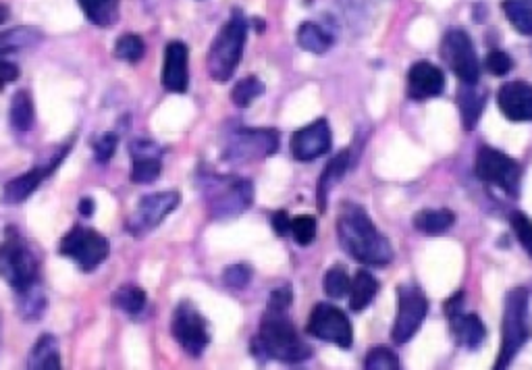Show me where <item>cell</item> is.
I'll return each mask as SVG.
<instances>
[{
    "instance_id": "cell-9",
    "label": "cell",
    "mask_w": 532,
    "mask_h": 370,
    "mask_svg": "<svg viewBox=\"0 0 532 370\" xmlns=\"http://www.w3.org/2000/svg\"><path fill=\"white\" fill-rule=\"evenodd\" d=\"M429 312V298L416 283H402L397 287V316L391 337L395 343L410 341L422 327Z\"/></svg>"
},
{
    "instance_id": "cell-24",
    "label": "cell",
    "mask_w": 532,
    "mask_h": 370,
    "mask_svg": "<svg viewBox=\"0 0 532 370\" xmlns=\"http://www.w3.org/2000/svg\"><path fill=\"white\" fill-rule=\"evenodd\" d=\"M487 104V94L483 90H478L476 84H462L458 92V107L462 113V123L470 131L478 119L483 115V109Z\"/></svg>"
},
{
    "instance_id": "cell-16",
    "label": "cell",
    "mask_w": 532,
    "mask_h": 370,
    "mask_svg": "<svg viewBox=\"0 0 532 370\" xmlns=\"http://www.w3.org/2000/svg\"><path fill=\"white\" fill-rule=\"evenodd\" d=\"M333 138L331 127L327 119H316L306 127H300L294 136H291V156L300 163H310L316 158L325 156L331 150Z\"/></svg>"
},
{
    "instance_id": "cell-40",
    "label": "cell",
    "mask_w": 532,
    "mask_h": 370,
    "mask_svg": "<svg viewBox=\"0 0 532 370\" xmlns=\"http://www.w3.org/2000/svg\"><path fill=\"white\" fill-rule=\"evenodd\" d=\"M485 67L491 75L495 77H503V75H508L514 67V61L510 55H505L503 50H491L487 59H485Z\"/></svg>"
},
{
    "instance_id": "cell-32",
    "label": "cell",
    "mask_w": 532,
    "mask_h": 370,
    "mask_svg": "<svg viewBox=\"0 0 532 370\" xmlns=\"http://www.w3.org/2000/svg\"><path fill=\"white\" fill-rule=\"evenodd\" d=\"M501 7L518 34H532V0H503Z\"/></svg>"
},
{
    "instance_id": "cell-34",
    "label": "cell",
    "mask_w": 532,
    "mask_h": 370,
    "mask_svg": "<svg viewBox=\"0 0 532 370\" xmlns=\"http://www.w3.org/2000/svg\"><path fill=\"white\" fill-rule=\"evenodd\" d=\"M262 94H264V84L260 82L258 77L252 75V77H246V79H242V82L235 84V88L231 90V100H233L235 107L248 109L250 104L256 98H260Z\"/></svg>"
},
{
    "instance_id": "cell-36",
    "label": "cell",
    "mask_w": 532,
    "mask_h": 370,
    "mask_svg": "<svg viewBox=\"0 0 532 370\" xmlns=\"http://www.w3.org/2000/svg\"><path fill=\"white\" fill-rule=\"evenodd\" d=\"M364 368L366 370H397L399 368V358L393 350L385 346L372 348L366 358H364Z\"/></svg>"
},
{
    "instance_id": "cell-4",
    "label": "cell",
    "mask_w": 532,
    "mask_h": 370,
    "mask_svg": "<svg viewBox=\"0 0 532 370\" xmlns=\"http://www.w3.org/2000/svg\"><path fill=\"white\" fill-rule=\"evenodd\" d=\"M208 215L215 221H229L250 208L254 188L248 179L235 175L204 173L198 179Z\"/></svg>"
},
{
    "instance_id": "cell-12",
    "label": "cell",
    "mask_w": 532,
    "mask_h": 370,
    "mask_svg": "<svg viewBox=\"0 0 532 370\" xmlns=\"http://www.w3.org/2000/svg\"><path fill=\"white\" fill-rule=\"evenodd\" d=\"M279 150V134L275 129H237L231 134L223 158L231 163H250L271 156Z\"/></svg>"
},
{
    "instance_id": "cell-44",
    "label": "cell",
    "mask_w": 532,
    "mask_h": 370,
    "mask_svg": "<svg viewBox=\"0 0 532 370\" xmlns=\"http://www.w3.org/2000/svg\"><path fill=\"white\" fill-rule=\"evenodd\" d=\"M271 225L279 237H285L291 229V217L285 213V210H277V213L271 215Z\"/></svg>"
},
{
    "instance_id": "cell-19",
    "label": "cell",
    "mask_w": 532,
    "mask_h": 370,
    "mask_svg": "<svg viewBox=\"0 0 532 370\" xmlns=\"http://www.w3.org/2000/svg\"><path fill=\"white\" fill-rule=\"evenodd\" d=\"M497 107L505 119L514 123L532 121V86L522 79L503 84L497 92Z\"/></svg>"
},
{
    "instance_id": "cell-2",
    "label": "cell",
    "mask_w": 532,
    "mask_h": 370,
    "mask_svg": "<svg viewBox=\"0 0 532 370\" xmlns=\"http://www.w3.org/2000/svg\"><path fill=\"white\" fill-rule=\"evenodd\" d=\"M252 352L258 360H279L285 364L304 362L312 350L289 321L287 310H269L260 321L258 335L252 341Z\"/></svg>"
},
{
    "instance_id": "cell-41",
    "label": "cell",
    "mask_w": 532,
    "mask_h": 370,
    "mask_svg": "<svg viewBox=\"0 0 532 370\" xmlns=\"http://www.w3.org/2000/svg\"><path fill=\"white\" fill-rule=\"evenodd\" d=\"M119 136L117 134H104L96 144H94V158L100 165H106L111 161L117 152Z\"/></svg>"
},
{
    "instance_id": "cell-35",
    "label": "cell",
    "mask_w": 532,
    "mask_h": 370,
    "mask_svg": "<svg viewBox=\"0 0 532 370\" xmlns=\"http://www.w3.org/2000/svg\"><path fill=\"white\" fill-rule=\"evenodd\" d=\"M350 275L348 271H345L341 264H335V267H331L325 275V281H323V287H325V294L331 298V300H341L343 296L350 294Z\"/></svg>"
},
{
    "instance_id": "cell-30",
    "label": "cell",
    "mask_w": 532,
    "mask_h": 370,
    "mask_svg": "<svg viewBox=\"0 0 532 370\" xmlns=\"http://www.w3.org/2000/svg\"><path fill=\"white\" fill-rule=\"evenodd\" d=\"M146 302L148 296L142 287L133 285V283H125L121 285L117 292L113 294V306L129 316H138L146 310Z\"/></svg>"
},
{
    "instance_id": "cell-29",
    "label": "cell",
    "mask_w": 532,
    "mask_h": 370,
    "mask_svg": "<svg viewBox=\"0 0 532 370\" xmlns=\"http://www.w3.org/2000/svg\"><path fill=\"white\" fill-rule=\"evenodd\" d=\"M379 292V283L368 271H358L350 283V308L354 312H362L370 306Z\"/></svg>"
},
{
    "instance_id": "cell-14",
    "label": "cell",
    "mask_w": 532,
    "mask_h": 370,
    "mask_svg": "<svg viewBox=\"0 0 532 370\" xmlns=\"http://www.w3.org/2000/svg\"><path fill=\"white\" fill-rule=\"evenodd\" d=\"M179 202L181 198L177 192H158L144 196L127 221V231L136 237L152 233L173 213Z\"/></svg>"
},
{
    "instance_id": "cell-45",
    "label": "cell",
    "mask_w": 532,
    "mask_h": 370,
    "mask_svg": "<svg viewBox=\"0 0 532 370\" xmlns=\"http://www.w3.org/2000/svg\"><path fill=\"white\" fill-rule=\"evenodd\" d=\"M79 213H82V217H92L94 215V200L90 196L82 198V202H79Z\"/></svg>"
},
{
    "instance_id": "cell-43",
    "label": "cell",
    "mask_w": 532,
    "mask_h": 370,
    "mask_svg": "<svg viewBox=\"0 0 532 370\" xmlns=\"http://www.w3.org/2000/svg\"><path fill=\"white\" fill-rule=\"evenodd\" d=\"M19 77V67L9 63V61H0V92H3L7 86L17 82Z\"/></svg>"
},
{
    "instance_id": "cell-18",
    "label": "cell",
    "mask_w": 532,
    "mask_h": 370,
    "mask_svg": "<svg viewBox=\"0 0 532 370\" xmlns=\"http://www.w3.org/2000/svg\"><path fill=\"white\" fill-rule=\"evenodd\" d=\"M163 88L173 94H185L190 88V48L183 42H169L161 75Z\"/></svg>"
},
{
    "instance_id": "cell-21",
    "label": "cell",
    "mask_w": 532,
    "mask_h": 370,
    "mask_svg": "<svg viewBox=\"0 0 532 370\" xmlns=\"http://www.w3.org/2000/svg\"><path fill=\"white\" fill-rule=\"evenodd\" d=\"M447 319H449L451 331H454V337L458 339V343H462L464 348L476 350L478 346H481L485 335H487V329H485V323L481 321V316L472 314V312H462V308H460L458 312L449 314Z\"/></svg>"
},
{
    "instance_id": "cell-3",
    "label": "cell",
    "mask_w": 532,
    "mask_h": 370,
    "mask_svg": "<svg viewBox=\"0 0 532 370\" xmlns=\"http://www.w3.org/2000/svg\"><path fill=\"white\" fill-rule=\"evenodd\" d=\"M0 277H3L19 296L32 294L36 289H40V258L32 244L25 240L15 227H7L5 240L0 244Z\"/></svg>"
},
{
    "instance_id": "cell-23",
    "label": "cell",
    "mask_w": 532,
    "mask_h": 370,
    "mask_svg": "<svg viewBox=\"0 0 532 370\" xmlns=\"http://www.w3.org/2000/svg\"><path fill=\"white\" fill-rule=\"evenodd\" d=\"M348 167H350V152L348 150L337 154L333 161L325 167V171L316 185V204H318V210H321V213H325L327 210L329 194L335 188V183L341 181V177L345 175V171H348Z\"/></svg>"
},
{
    "instance_id": "cell-13",
    "label": "cell",
    "mask_w": 532,
    "mask_h": 370,
    "mask_svg": "<svg viewBox=\"0 0 532 370\" xmlns=\"http://www.w3.org/2000/svg\"><path fill=\"white\" fill-rule=\"evenodd\" d=\"M441 57L462 84H478L481 65L470 36L464 30H449L441 42Z\"/></svg>"
},
{
    "instance_id": "cell-17",
    "label": "cell",
    "mask_w": 532,
    "mask_h": 370,
    "mask_svg": "<svg viewBox=\"0 0 532 370\" xmlns=\"http://www.w3.org/2000/svg\"><path fill=\"white\" fill-rule=\"evenodd\" d=\"M131 156V183L148 185L161 177L163 171V148L150 140H136L129 146Z\"/></svg>"
},
{
    "instance_id": "cell-39",
    "label": "cell",
    "mask_w": 532,
    "mask_h": 370,
    "mask_svg": "<svg viewBox=\"0 0 532 370\" xmlns=\"http://www.w3.org/2000/svg\"><path fill=\"white\" fill-rule=\"evenodd\" d=\"M510 223H512V229L518 237V242L522 244V248L532 258V221L524 213H512Z\"/></svg>"
},
{
    "instance_id": "cell-7",
    "label": "cell",
    "mask_w": 532,
    "mask_h": 370,
    "mask_svg": "<svg viewBox=\"0 0 532 370\" xmlns=\"http://www.w3.org/2000/svg\"><path fill=\"white\" fill-rule=\"evenodd\" d=\"M59 252L61 256L71 258L77 264L79 271L92 273L106 258H109L111 244L96 229L75 225L71 231L65 233L59 244Z\"/></svg>"
},
{
    "instance_id": "cell-5",
    "label": "cell",
    "mask_w": 532,
    "mask_h": 370,
    "mask_svg": "<svg viewBox=\"0 0 532 370\" xmlns=\"http://www.w3.org/2000/svg\"><path fill=\"white\" fill-rule=\"evenodd\" d=\"M246 38L248 21L242 11H233L229 21L221 28L219 36L212 40L206 57L208 75L215 79L217 84H225L233 77L239 61H242Z\"/></svg>"
},
{
    "instance_id": "cell-11",
    "label": "cell",
    "mask_w": 532,
    "mask_h": 370,
    "mask_svg": "<svg viewBox=\"0 0 532 370\" xmlns=\"http://www.w3.org/2000/svg\"><path fill=\"white\" fill-rule=\"evenodd\" d=\"M306 331L316 339L335 343L341 350H350L354 343V327L348 314L333 304H316L308 319Z\"/></svg>"
},
{
    "instance_id": "cell-28",
    "label": "cell",
    "mask_w": 532,
    "mask_h": 370,
    "mask_svg": "<svg viewBox=\"0 0 532 370\" xmlns=\"http://www.w3.org/2000/svg\"><path fill=\"white\" fill-rule=\"evenodd\" d=\"M42 42V32L38 28H15L0 32V57L21 52L28 48H36Z\"/></svg>"
},
{
    "instance_id": "cell-42",
    "label": "cell",
    "mask_w": 532,
    "mask_h": 370,
    "mask_svg": "<svg viewBox=\"0 0 532 370\" xmlns=\"http://www.w3.org/2000/svg\"><path fill=\"white\" fill-rule=\"evenodd\" d=\"M291 302H294V292L289 285H283L271 294L269 298V310H289Z\"/></svg>"
},
{
    "instance_id": "cell-38",
    "label": "cell",
    "mask_w": 532,
    "mask_h": 370,
    "mask_svg": "<svg viewBox=\"0 0 532 370\" xmlns=\"http://www.w3.org/2000/svg\"><path fill=\"white\" fill-rule=\"evenodd\" d=\"M250 281H252V269L248 267L246 262L231 264V267L225 269V273H223V283L231 289H244V287H248Z\"/></svg>"
},
{
    "instance_id": "cell-22",
    "label": "cell",
    "mask_w": 532,
    "mask_h": 370,
    "mask_svg": "<svg viewBox=\"0 0 532 370\" xmlns=\"http://www.w3.org/2000/svg\"><path fill=\"white\" fill-rule=\"evenodd\" d=\"M61 364V348L59 339L50 333H44L34 343L28 356V368L32 370H59Z\"/></svg>"
},
{
    "instance_id": "cell-8",
    "label": "cell",
    "mask_w": 532,
    "mask_h": 370,
    "mask_svg": "<svg viewBox=\"0 0 532 370\" xmlns=\"http://www.w3.org/2000/svg\"><path fill=\"white\" fill-rule=\"evenodd\" d=\"M474 173L478 179L489 185H495V188L503 190L508 196L512 198L520 196L522 169L514 158L505 152L491 148V146L478 148L476 161H474Z\"/></svg>"
},
{
    "instance_id": "cell-10",
    "label": "cell",
    "mask_w": 532,
    "mask_h": 370,
    "mask_svg": "<svg viewBox=\"0 0 532 370\" xmlns=\"http://www.w3.org/2000/svg\"><path fill=\"white\" fill-rule=\"evenodd\" d=\"M171 333L181 346V350L185 354H190L192 358H200L210 343L208 323L202 316V312L190 300L179 302V306L175 308L173 321H171Z\"/></svg>"
},
{
    "instance_id": "cell-20",
    "label": "cell",
    "mask_w": 532,
    "mask_h": 370,
    "mask_svg": "<svg viewBox=\"0 0 532 370\" xmlns=\"http://www.w3.org/2000/svg\"><path fill=\"white\" fill-rule=\"evenodd\" d=\"M445 92V75L441 67L420 61L408 71V96L412 100H427Z\"/></svg>"
},
{
    "instance_id": "cell-15",
    "label": "cell",
    "mask_w": 532,
    "mask_h": 370,
    "mask_svg": "<svg viewBox=\"0 0 532 370\" xmlns=\"http://www.w3.org/2000/svg\"><path fill=\"white\" fill-rule=\"evenodd\" d=\"M71 152V144L67 146H61L59 152L50 158L48 163L40 165V167H34L30 169L28 173H23L15 179H11L7 185H5V190H3V202L9 204V206H17V204H23L25 200H28L40 185L42 181L55 173L59 169V165L65 161V156Z\"/></svg>"
},
{
    "instance_id": "cell-25",
    "label": "cell",
    "mask_w": 532,
    "mask_h": 370,
    "mask_svg": "<svg viewBox=\"0 0 532 370\" xmlns=\"http://www.w3.org/2000/svg\"><path fill=\"white\" fill-rule=\"evenodd\" d=\"M86 19L98 28H111L119 21L121 0H77Z\"/></svg>"
},
{
    "instance_id": "cell-46",
    "label": "cell",
    "mask_w": 532,
    "mask_h": 370,
    "mask_svg": "<svg viewBox=\"0 0 532 370\" xmlns=\"http://www.w3.org/2000/svg\"><path fill=\"white\" fill-rule=\"evenodd\" d=\"M9 17H11V11H9V7L0 5V25H5V23L9 21Z\"/></svg>"
},
{
    "instance_id": "cell-6",
    "label": "cell",
    "mask_w": 532,
    "mask_h": 370,
    "mask_svg": "<svg viewBox=\"0 0 532 370\" xmlns=\"http://www.w3.org/2000/svg\"><path fill=\"white\" fill-rule=\"evenodd\" d=\"M532 333L530 321V296L526 287H514L505 296L503 323H501V350L495 362L497 370L508 368L518 352L524 348Z\"/></svg>"
},
{
    "instance_id": "cell-26",
    "label": "cell",
    "mask_w": 532,
    "mask_h": 370,
    "mask_svg": "<svg viewBox=\"0 0 532 370\" xmlns=\"http://www.w3.org/2000/svg\"><path fill=\"white\" fill-rule=\"evenodd\" d=\"M34 119H36V109L30 92L28 90L17 92L11 100V111H9V121L15 134H28L34 125Z\"/></svg>"
},
{
    "instance_id": "cell-1",
    "label": "cell",
    "mask_w": 532,
    "mask_h": 370,
    "mask_svg": "<svg viewBox=\"0 0 532 370\" xmlns=\"http://www.w3.org/2000/svg\"><path fill=\"white\" fill-rule=\"evenodd\" d=\"M337 240L345 252L368 267H387L393 260L391 242L356 202H343L337 217Z\"/></svg>"
},
{
    "instance_id": "cell-31",
    "label": "cell",
    "mask_w": 532,
    "mask_h": 370,
    "mask_svg": "<svg viewBox=\"0 0 532 370\" xmlns=\"http://www.w3.org/2000/svg\"><path fill=\"white\" fill-rule=\"evenodd\" d=\"M298 44L312 55H325V52L333 46V36L325 32L321 25H316L312 21L302 23L298 30Z\"/></svg>"
},
{
    "instance_id": "cell-33",
    "label": "cell",
    "mask_w": 532,
    "mask_h": 370,
    "mask_svg": "<svg viewBox=\"0 0 532 370\" xmlns=\"http://www.w3.org/2000/svg\"><path fill=\"white\" fill-rule=\"evenodd\" d=\"M144 55H146V44L136 34H125L115 42V57L123 63L136 65L144 59Z\"/></svg>"
},
{
    "instance_id": "cell-27",
    "label": "cell",
    "mask_w": 532,
    "mask_h": 370,
    "mask_svg": "<svg viewBox=\"0 0 532 370\" xmlns=\"http://www.w3.org/2000/svg\"><path fill=\"white\" fill-rule=\"evenodd\" d=\"M456 225V215L447 208L420 210L414 217V227L424 235H443Z\"/></svg>"
},
{
    "instance_id": "cell-37",
    "label": "cell",
    "mask_w": 532,
    "mask_h": 370,
    "mask_svg": "<svg viewBox=\"0 0 532 370\" xmlns=\"http://www.w3.org/2000/svg\"><path fill=\"white\" fill-rule=\"evenodd\" d=\"M289 233L294 235V240L300 246H310L316 237V221L312 217H298L291 219V229Z\"/></svg>"
}]
</instances>
